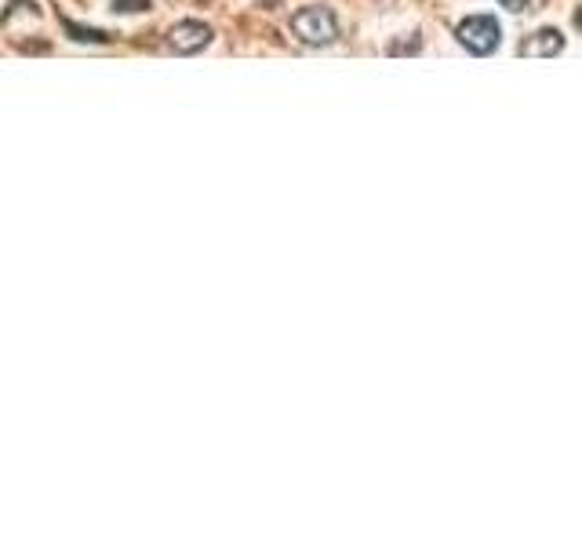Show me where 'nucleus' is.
Here are the masks:
<instances>
[{
  "label": "nucleus",
  "instance_id": "f257e3e1",
  "mask_svg": "<svg viewBox=\"0 0 582 546\" xmlns=\"http://www.w3.org/2000/svg\"><path fill=\"white\" fill-rule=\"evenodd\" d=\"M291 33L299 37L302 44H310V48H324V44H332L339 37V19H335L332 8H302L291 15Z\"/></svg>",
  "mask_w": 582,
  "mask_h": 546
},
{
  "label": "nucleus",
  "instance_id": "f03ea898",
  "mask_svg": "<svg viewBox=\"0 0 582 546\" xmlns=\"http://www.w3.org/2000/svg\"><path fill=\"white\" fill-rule=\"evenodd\" d=\"M455 37H459L462 48L473 51V55H492L502 41V30L492 15H470V19H462L459 26H455Z\"/></svg>",
  "mask_w": 582,
  "mask_h": 546
},
{
  "label": "nucleus",
  "instance_id": "7ed1b4c3",
  "mask_svg": "<svg viewBox=\"0 0 582 546\" xmlns=\"http://www.w3.org/2000/svg\"><path fill=\"white\" fill-rule=\"evenodd\" d=\"M208 44H211V26H204V22H179L168 33V48L179 51V55H197Z\"/></svg>",
  "mask_w": 582,
  "mask_h": 546
},
{
  "label": "nucleus",
  "instance_id": "20e7f679",
  "mask_svg": "<svg viewBox=\"0 0 582 546\" xmlns=\"http://www.w3.org/2000/svg\"><path fill=\"white\" fill-rule=\"evenodd\" d=\"M561 51H564V37L557 30H539L521 44L524 59H553V55H561Z\"/></svg>",
  "mask_w": 582,
  "mask_h": 546
},
{
  "label": "nucleus",
  "instance_id": "39448f33",
  "mask_svg": "<svg viewBox=\"0 0 582 546\" xmlns=\"http://www.w3.org/2000/svg\"><path fill=\"white\" fill-rule=\"evenodd\" d=\"M66 30L77 33V41H110V33H99V30H81V26H73V22H66Z\"/></svg>",
  "mask_w": 582,
  "mask_h": 546
},
{
  "label": "nucleus",
  "instance_id": "423d86ee",
  "mask_svg": "<svg viewBox=\"0 0 582 546\" xmlns=\"http://www.w3.org/2000/svg\"><path fill=\"white\" fill-rule=\"evenodd\" d=\"M113 8L117 11H146L150 8V0H113Z\"/></svg>",
  "mask_w": 582,
  "mask_h": 546
},
{
  "label": "nucleus",
  "instance_id": "0eeeda50",
  "mask_svg": "<svg viewBox=\"0 0 582 546\" xmlns=\"http://www.w3.org/2000/svg\"><path fill=\"white\" fill-rule=\"evenodd\" d=\"M499 4L506 11H528V4H532V0H499Z\"/></svg>",
  "mask_w": 582,
  "mask_h": 546
},
{
  "label": "nucleus",
  "instance_id": "6e6552de",
  "mask_svg": "<svg viewBox=\"0 0 582 546\" xmlns=\"http://www.w3.org/2000/svg\"><path fill=\"white\" fill-rule=\"evenodd\" d=\"M575 26H579V33H582V8L575 11Z\"/></svg>",
  "mask_w": 582,
  "mask_h": 546
}]
</instances>
